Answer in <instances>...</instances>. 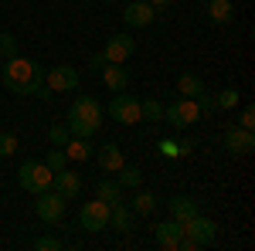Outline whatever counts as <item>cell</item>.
<instances>
[{"mask_svg":"<svg viewBox=\"0 0 255 251\" xmlns=\"http://www.w3.org/2000/svg\"><path fill=\"white\" fill-rule=\"evenodd\" d=\"M0 78H3L7 92H14V95H38L41 88H44V68H41L38 61L24 58V55L3 58Z\"/></svg>","mask_w":255,"mask_h":251,"instance_id":"cell-1","label":"cell"},{"mask_svg":"<svg viewBox=\"0 0 255 251\" xmlns=\"http://www.w3.org/2000/svg\"><path fill=\"white\" fill-rule=\"evenodd\" d=\"M99 122H102V105H99L92 95H75L72 98V109H68V133L72 136H92L99 133Z\"/></svg>","mask_w":255,"mask_h":251,"instance_id":"cell-2","label":"cell"},{"mask_svg":"<svg viewBox=\"0 0 255 251\" xmlns=\"http://www.w3.org/2000/svg\"><path fill=\"white\" fill-rule=\"evenodd\" d=\"M163 119L170 122V126H177V129H191L194 122H201V109H197L194 98H177L174 105H163Z\"/></svg>","mask_w":255,"mask_h":251,"instance_id":"cell-3","label":"cell"},{"mask_svg":"<svg viewBox=\"0 0 255 251\" xmlns=\"http://www.w3.org/2000/svg\"><path fill=\"white\" fill-rule=\"evenodd\" d=\"M17 180H20V187L27 193H44L48 187H51V170L44 167V163H34V160H27L24 167L17 170Z\"/></svg>","mask_w":255,"mask_h":251,"instance_id":"cell-4","label":"cell"},{"mask_svg":"<svg viewBox=\"0 0 255 251\" xmlns=\"http://www.w3.org/2000/svg\"><path fill=\"white\" fill-rule=\"evenodd\" d=\"M79 224H82V231H89V234H99V231H106L109 228V204L106 200H85L82 204V211H79Z\"/></svg>","mask_w":255,"mask_h":251,"instance_id":"cell-5","label":"cell"},{"mask_svg":"<svg viewBox=\"0 0 255 251\" xmlns=\"http://www.w3.org/2000/svg\"><path fill=\"white\" fill-rule=\"evenodd\" d=\"M109 116L116 119L119 126H136V122H143V116H139V98L129 95V92H116L113 102H109Z\"/></svg>","mask_w":255,"mask_h":251,"instance_id":"cell-6","label":"cell"},{"mask_svg":"<svg viewBox=\"0 0 255 251\" xmlns=\"http://www.w3.org/2000/svg\"><path fill=\"white\" fill-rule=\"evenodd\" d=\"M65 207H68V200L58 190H51V187L44 193H38V200H34V211H38V217L44 224H58L61 217H65Z\"/></svg>","mask_w":255,"mask_h":251,"instance_id":"cell-7","label":"cell"},{"mask_svg":"<svg viewBox=\"0 0 255 251\" xmlns=\"http://www.w3.org/2000/svg\"><path fill=\"white\" fill-rule=\"evenodd\" d=\"M119 14H123V24H126V27H150L153 17H157V7H153L150 0H133V3H126Z\"/></svg>","mask_w":255,"mask_h":251,"instance_id":"cell-8","label":"cell"},{"mask_svg":"<svg viewBox=\"0 0 255 251\" xmlns=\"http://www.w3.org/2000/svg\"><path fill=\"white\" fill-rule=\"evenodd\" d=\"M133 51H136V41L129 38L126 31H123V34H113V38H106V48H102L106 61H116V65H126V61L133 58Z\"/></svg>","mask_w":255,"mask_h":251,"instance_id":"cell-9","label":"cell"},{"mask_svg":"<svg viewBox=\"0 0 255 251\" xmlns=\"http://www.w3.org/2000/svg\"><path fill=\"white\" fill-rule=\"evenodd\" d=\"M44 85H48L51 92H72V88H79V72H75L72 65H55V68L44 75Z\"/></svg>","mask_w":255,"mask_h":251,"instance_id":"cell-10","label":"cell"},{"mask_svg":"<svg viewBox=\"0 0 255 251\" xmlns=\"http://www.w3.org/2000/svg\"><path fill=\"white\" fill-rule=\"evenodd\" d=\"M184 234H187V238H194L197 245L204 248V245H211V241H215V234H218V224L211 221V217H204V214H197V217H191V221L184 224Z\"/></svg>","mask_w":255,"mask_h":251,"instance_id":"cell-11","label":"cell"},{"mask_svg":"<svg viewBox=\"0 0 255 251\" xmlns=\"http://www.w3.org/2000/svg\"><path fill=\"white\" fill-rule=\"evenodd\" d=\"M225 150L232 156H245L255 150V136L252 129H242V126H232L228 133H225Z\"/></svg>","mask_w":255,"mask_h":251,"instance_id":"cell-12","label":"cell"},{"mask_svg":"<svg viewBox=\"0 0 255 251\" xmlns=\"http://www.w3.org/2000/svg\"><path fill=\"white\" fill-rule=\"evenodd\" d=\"M51 190H58L65 200H75L82 193V176L72 173L68 167H65V170H55V173H51Z\"/></svg>","mask_w":255,"mask_h":251,"instance_id":"cell-13","label":"cell"},{"mask_svg":"<svg viewBox=\"0 0 255 251\" xmlns=\"http://www.w3.org/2000/svg\"><path fill=\"white\" fill-rule=\"evenodd\" d=\"M153 238H157V245L160 248H167V251H177V241L184 238V224L180 221H160V224H153Z\"/></svg>","mask_w":255,"mask_h":251,"instance_id":"cell-14","label":"cell"},{"mask_svg":"<svg viewBox=\"0 0 255 251\" xmlns=\"http://www.w3.org/2000/svg\"><path fill=\"white\" fill-rule=\"evenodd\" d=\"M167 204H170V217H174V221H180V224H187L191 217H197V214H201V204H197L194 197H187V193H177V197H170Z\"/></svg>","mask_w":255,"mask_h":251,"instance_id":"cell-15","label":"cell"},{"mask_svg":"<svg viewBox=\"0 0 255 251\" xmlns=\"http://www.w3.org/2000/svg\"><path fill=\"white\" fill-rule=\"evenodd\" d=\"M102 82H106L109 92H126V85H129V68H126V65H116V61H106V65H102Z\"/></svg>","mask_w":255,"mask_h":251,"instance_id":"cell-16","label":"cell"},{"mask_svg":"<svg viewBox=\"0 0 255 251\" xmlns=\"http://www.w3.org/2000/svg\"><path fill=\"white\" fill-rule=\"evenodd\" d=\"M92 156H99V167H102L106 173H116L119 167L126 163V160H123V150H119V143H113V139L102 143L99 150H92Z\"/></svg>","mask_w":255,"mask_h":251,"instance_id":"cell-17","label":"cell"},{"mask_svg":"<svg viewBox=\"0 0 255 251\" xmlns=\"http://www.w3.org/2000/svg\"><path fill=\"white\" fill-rule=\"evenodd\" d=\"M92 150H96V143H92L89 136H72V139L65 143L68 163H85V160H92Z\"/></svg>","mask_w":255,"mask_h":251,"instance_id":"cell-18","label":"cell"},{"mask_svg":"<svg viewBox=\"0 0 255 251\" xmlns=\"http://www.w3.org/2000/svg\"><path fill=\"white\" fill-rule=\"evenodd\" d=\"M133 207H126L123 200L109 207V228H116V231H133Z\"/></svg>","mask_w":255,"mask_h":251,"instance_id":"cell-19","label":"cell"},{"mask_svg":"<svg viewBox=\"0 0 255 251\" xmlns=\"http://www.w3.org/2000/svg\"><path fill=\"white\" fill-rule=\"evenodd\" d=\"M208 20L211 24H232L235 20V3L232 0H208Z\"/></svg>","mask_w":255,"mask_h":251,"instance_id":"cell-20","label":"cell"},{"mask_svg":"<svg viewBox=\"0 0 255 251\" xmlns=\"http://www.w3.org/2000/svg\"><path fill=\"white\" fill-rule=\"evenodd\" d=\"M133 214L136 217H153V211H157V197L150 190H143V187H136V197H133Z\"/></svg>","mask_w":255,"mask_h":251,"instance_id":"cell-21","label":"cell"},{"mask_svg":"<svg viewBox=\"0 0 255 251\" xmlns=\"http://www.w3.org/2000/svg\"><path fill=\"white\" fill-rule=\"evenodd\" d=\"M116 173H119L116 183L123 187V190H136V187H143V170H139V167H126V163H123Z\"/></svg>","mask_w":255,"mask_h":251,"instance_id":"cell-22","label":"cell"},{"mask_svg":"<svg viewBox=\"0 0 255 251\" xmlns=\"http://www.w3.org/2000/svg\"><path fill=\"white\" fill-rule=\"evenodd\" d=\"M96 197H99V200H106V204L113 207V204H119V200H123V187H119L116 180H99Z\"/></svg>","mask_w":255,"mask_h":251,"instance_id":"cell-23","label":"cell"},{"mask_svg":"<svg viewBox=\"0 0 255 251\" xmlns=\"http://www.w3.org/2000/svg\"><path fill=\"white\" fill-rule=\"evenodd\" d=\"M201 88H204V82H201V78H197L194 72H184V75L177 78V92H180L184 98H194L197 92H201Z\"/></svg>","mask_w":255,"mask_h":251,"instance_id":"cell-24","label":"cell"},{"mask_svg":"<svg viewBox=\"0 0 255 251\" xmlns=\"http://www.w3.org/2000/svg\"><path fill=\"white\" fill-rule=\"evenodd\" d=\"M139 116L146 119V122H160L163 119V102H157V98H139Z\"/></svg>","mask_w":255,"mask_h":251,"instance_id":"cell-25","label":"cell"},{"mask_svg":"<svg viewBox=\"0 0 255 251\" xmlns=\"http://www.w3.org/2000/svg\"><path fill=\"white\" fill-rule=\"evenodd\" d=\"M14 55H20V41L10 31H0V58H14Z\"/></svg>","mask_w":255,"mask_h":251,"instance_id":"cell-26","label":"cell"},{"mask_svg":"<svg viewBox=\"0 0 255 251\" xmlns=\"http://www.w3.org/2000/svg\"><path fill=\"white\" fill-rule=\"evenodd\" d=\"M44 167L55 173V170H65L68 167V156H65V150H48L44 153Z\"/></svg>","mask_w":255,"mask_h":251,"instance_id":"cell-27","label":"cell"},{"mask_svg":"<svg viewBox=\"0 0 255 251\" xmlns=\"http://www.w3.org/2000/svg\"><path fill=\"white\" fill-rule=\"evenodd\" d=\"M238 98H242V92H238V88H221V92L215 95V102H218V109H235Z\"/></svg>","mask_w":255,"mask_h":251,"instance_id":"cell-28","label":"cell"},{"mask_svg":"<svg viewBox=\"0 0 255 251\" xmlns=\"http://www.w3.org/2000/svg\"><path fill=\"white\" fill-rule=\"evenodd\" d=\"M17 153V136L14 133H0V160H7V156Z\"/></svg>","mask_w":255,"mask_h":251,"instance_id":"cell-29","label":"cell"},{"mask_svg":"<svg viewBox=\"0 0 255 251\" xmlns=\"http://www.w3.org/2000/svg\"><path fill=\"white\" fill-rule=\"evenodd\" d=\"M194 102H197V109H201V116H204V112H215V109H218L215 95H211L208 88H201V92H197V95H194Z\"/></svg>","mask_w":255,"mask_h":251,"instance_id":"cell-30","label":"cell"},{"mask_svg":"<svg viewBox=\"0 0 255 251\" xmlns=\"http://www.w3.org/2000/svg\"><path fill=\"white\" fill-rule=\"evenodd\" d=\"M34 248H38V251H61V248H65V241H61V238H51V234H41L38 241H34Z\"/></svg>","mask_w":255,"mask_h":251,"instance_id":"cell-31","label":"cell"},{"mask_svg":"<svg viewBox=\"0 0 255 251\" xmlns=\"http://www.w3.org/2000/svg\"><path fill=\"white\" fill-rule=\"evenodd\" d=\"M48 139H51V146H65L72 139V133H68V126H51L48 129Z\"/></svg>","mask_w":255,"mask_h":251,"instance_id":"cell-32","label":"cell"},{"mask_svg":"<svg viewBox=\"0 0 255 251\" xmlns=\"http://www.w3.org/2000/svg\"><path fill=\"white\" fill-rule=\"evenodd\" d=\"M157 146H160V153L167 156V160H174V156H180V139H160Z\"/></svg>","mask_w":255,"mask_h":251,"instance_id":"cell-33","label":"cell"},{"mask_svg":"<svg viewBox=\"0 0 255 251\" xmlns=\"http://www.w3.org/2000/svg\"><path fill=\"white\" fill-rule=\"evenodd\" d=\"M238 126H242V129H255V109L252 105H245V109L238 112Z\"/></svg>","mask_w":255,"mask_h":251,"instance_id":"cell-34","label":"cell"},{"mask_svg":"<svg viewBox=\"0 0 255 251\" xmlns=\"http://www.w3.org/2000/svg\"><path fill=\"white\" fill-rule=\"evenodd\" d=\"M197 248H201V245H197L194 238H187V234H184V238L177 241V251H197Z\"/></svg>","mask_w":255,"mask_h":251,"instance_id":"cell-35","label":"cell"},{"mask_svg":"<svg viewBox=\"0 0 255 251\" xmlns=\"http://www.w3.org/2000/svg\"><path fill=\"white\" fill-rule=\"evenodd\" d=\"M102 65H106V55H102V51H96V55H92V58H89V68H92V72H102Z\"/></svg>","mask_w":255,"mask_h":251,"instance_id":"cell-36","label":"cell"},{"mask_svg":"<svg viewBox=\"0 0 255 251\" xmlns=\"http://www.w3.org/2000/svg\"><path fill=\"white\" fill-rule=\"evenodd\" d=\"M194 146H197L194 139H180V156H187L191 150H194Z\"/></svg>","mask_w":255,"mask_h":251,"instance_id":"cell-37","label":"cell"},{"mask_svg":"<svg viewBox=\"0 0 255 251\" xmlns=\"http://www.w3.org/2000/svg\"><path fill=\"white\" fill-rule=\"evenodd\" d=\"M150 3H153V7H170L174 0H150Z\"/></svg>","mask_w":255,"mask_h":251,"instance_id":"cell-38","label":"cell"},{"mask_svg":"<svg viewBox=\"0 0 255 251\" xmlns=\"http://www.w3.org/2000/svg\"><path fill=\"white\" fill-rule=\"evenodd\" d=\"M102 3H113V0H102Z\"/></svg>","mask_w":255,"mask_h":251,"instance_id":"cell-39","label":"cell"},{"mask_svg":"<svg viewBox=\"0 0 255 251\" xmlns=\"http://www.w3.org/2000/svg\"><path fill=\"white\" fill-rule=\"evenodd\" d=\"M0 68H3V58H0Z\"/></svg>","mask_w":255,"mask_h":251,"instance_id":"cell-40","label":"cell"}]
</instances>
